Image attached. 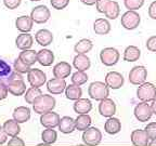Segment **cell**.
<instances>
[{"label":"cell","instance_id":"cell-1","mask_svg":"<svg viewBox=\"0 0 156 146\" xmlns=\"http://www.w3.org/2000/svg\"><path fill=\"white\" fill-rule=\"evenodd\" d=\"M2 82L8 85L9 92L14 96H20L26 92V85L24 82L23 76L17 71L11 73V75L8 76Z\"/></svg>","mask_w":156,"mask_h":146},{"label":"cell","instance_id":"cell-2","mask_svg":"<svg viewBox=\"0 0 156 146\" xmlns=\"http://www.w3.org/2000/svg\"><path fill=\"white\" fill-rule=\"evenodd\" d=\"M56 101L52 95L48 94H42L37 99L33 104V109L35 110V113L39 115H42L44 113L51 112L55 107Z\"/></svg>","mask_w":156,"mask_h":146},{"label":"cell","instance_id":"cell-3","mask_svg":"<svg viewBox=\"0 0 156 146\" xmlns=\"http://www.w3.org/2000/svg\"><path fill=\"white\" fill-rule=\"evenodd\" d=\"M88 93L91 99L95 101H102L104 99H107L110 91L106 83L101 82V81H94L88 88Z\"/></svg>","mask_w":156,"mask_h":146},{"label":"cell","instance_id":"cell-4","mask_svg":"<svg viewBox=\"0 0 156 146\" xmlns=\"http://www.w3.org/2000/svg\"><path fill=\"white\" fill-rule=\"evenodd\" d=\"M136 97L142 102H150L156 99V87L153 83L144 82L136 90Z\"/></svg>","mask_w":156,"mask_h":146},{"label":"cell","instance_id":"cell-5","mask_svg":"<svg viewBox=\"0 0 156 146\" xmlns=\"http://www.w3.org/2000/svg\"><path fill=\"white\" fill-rule=\"evenodd\" d=\"M140 22H141V17H140L139 13L133 11V10H128L126 13L122 14V19H120L122 26L128 30L136 29L139 26Z\"/></svg>","mask_w":156,"mask_h":146},{"label":"cell","instance_id":"cell-6","mask_svg":"<svg viewBox=\"0 0 156 146\" xmlns=\"http://www.w3.org/2000/svg\"><path fill=\"white\" fill-rule=\"evenodd\" d=\"M102 140V133L98 128L95 127H89L87 130L83 131V141L85 144L89 146H95L99 145Z\"/></svg>","mask_w":156,"mask_h":146},{"label":"cell","instance_id":"cell-7","mask_svg":"<svg viewBox=\"0 0 156 146\" xmlns=\"http://www.w3.org/2000/svg\"><path fill=\"white\" fill-rule=\"evenodd\" d=\"M50 16H51L50 10L46 5H37L32 10L30 13V17L36 24H44L49 21Z\"/></svg>","mask_w":156,"mask_h":146},{"label":"cell","instance_id":"cell-8","mask_svg":"<svg viewBox=\"0 0 156 146\" xmlns=\"http://www.w3.org/2000/svg\"><path fill=\"white\" fill-rule=\"evenodd\" d=\"M100 58L105 66H113L119 61V52L115 48H105L101 51Z\"/></svg>","mask_w":156,"mask_h":146},{"label":"cell","instance_id":"cell-9","mask_svg":"<svg viewBox=\"0 0 156 146\" xmlns=\"http://www.w3.org/2000/svg\"><path fill=\"white\" fill-rule=\"evenodd\" d=\"M153 110H152L151 105H149L146 102H141L134 107V116L139 121L144 122L151 119Z\"/></svg>","mask_w":156,"mask_h":146},{"label":"cell","instance_id":"cell-10","mask_svg":"<svg viewBox=\"0 0 156 146\" xmlns=\"http://www.w3.org/2000/svg\"><path fill=\"white\" fill-rule=\"evenodd\" d=\"M147 75V71L144 66H134L129 73V81L134 85L144 83Z\"/></svg>","mask_w":156,"mask_h":146},{"label":"cell","instance_id":"cell-11","mask_svg":"<svg viewBox=\"0 0 156 146\" xmlns=\"http://www.w3.org/2000/svg\"><path fill=\"white\" fill-rule=\"evenodd\" d=\"M27 80L32 87H41L46 82V74L40 69L32 68L27 74Z\"/></svg>","mask_w":156,"mask_h":146},{"label":"cell","instance_id":"cell-12","mask_svg":"<svg viewBox=\"0 0 156 146\" xmlns=\"http://www.w3.org/2000/svg\"><path fill=\"white\" fill-rule=\"evenodd\" d=\"M105 83L111 89H119L124 85V77L122 74L117 73V71H110L105 76Z\"/></svg>","mask_w":156,"mask_h":146},{"label":"cell","instance_id":"cell-13","mask_svg":"<svg viewBox=\"0 0 156 146\" xmlns=\"http://www.w3.org/2000/svg\"><path fill=\"white\" fill-rule=\"evenodd\" d=\"M47 89L52 94H61L66 89V81L65 79L61 78H52L47 82Z\"/></svg>","mask_w":156,"mask_h":146},{"label":"cell","instance_id":"cell-14","mask_svg":"<svg viewBox=\"0 0 156 146\" xmlns=\"http://www.w3.org/2000/svg\"><path fill=\"white\" fill-rule=\"evenodd\" d=\"M116 112V104L111 99H104L99 104V113L103 117H112Z\"/></svg>","mask_w":156,"mask_h":146},{"label":"cell","instance_id":"cell-15","mask_svg":"<svg viewBox=\"0 0 156 146\" xmlns=\"http://www.w3.org/2000/svg\"><path fill=\"white\" fill-rule=\"evenodd\" d=\"M40 122L46 128H52L53 129V128L58 127V123H60V116L56 113H53L52 110L51 112L44 113L40 117Z\"/></svg>","mask_w":156,"mask_h":146},{"label":"cell","instance_id":"cell-16","mask_svg":"<svg viewBox=\"0 0 156 146\" xmlns=\"http://www.w3.org/2000/svg\"><path fill=\"white\" fill-rule=\"evenodd\" d=\"M35 40L41 47H47L53 41V35L49 29H40L35 35Z\"/></svg>","mask_w":156,"mask_h":146},{"label":"cell","instance_id":"cell-17","mask_svg":"<svg viewBox=\"0 0 156 146\" xmlns=\"http://www.w3.org/2000/svg\"><path fill=\"white\" fill-rule=\"evenodd\" d=\"M149 135L145 130H134L131 133V142L134 146H149Z\"/></svg>","mask_w":156,"mask_h":146},{"label":"cell","instance_id":"cell-18","mask_svg":"<svg viewBox=\"0 0 156 146\" xmlns=\"http://www.w3.org/2000/svg\"><path fill=\"white\" fill-rule=\"evenodd\" d=\"M33 24H34L33 19L27 15H22L17 17L15 21V27L21 33H29L33 29Z\"/></svg>","mask_w":156,"mask_h":146},{"label":"cell","instance_id":"cell-19","mask_svg":"<svg viewBox=\"0 0 156 146\" xmlns=\"http://www.w3.org/2000/svg\"><path fill=\"white\" fill-rule=\"evenodd\" d=\"M34 39H33L32 35H29L28 33H22L15 39V44L20 50H28L32 48Z\"/></svg>","mask_w":156,"mask_h":146},{"label":"cell","instance_id":"cell-20","mask_svg":"<svg viewBox=\"0 0 156 146\" xmlns=\"http://www.w3.org/2000/svg\"><path fill=\"white\" fill-rule=\"evenodd\" d=\"M72 73V66L66 62H60L53 67V76L55 78H64L68 77Z\"/></svg>","mask_w":156,"mask_h":146},{"label":"cell","instance_id":"cell-21","mask_svg":"<svg viewBox=\"0 0 156 146\" xmlns=\"http://www.w3.org/2000/svg\"><path fill=\"white\" fill-rule=\"evenodd\" d=\"M37 61L42 66H50L54 62L53 52L48 49H42L37 52Z\"/></svg>","mask_w":156,"mask_h":146},{"label":"cell","instance_id":"cell-22","mask_svg":"<svg viewBox=\"0 0 156 146\" xmlns=\"http://www.w3.org/2000/svg\"><path fill=\"white\" fill-rule=\"evenodd\" d=\"M30 118V109L26 106H19L13 110V119L19 123H24Z\"/></svg>","mask_w":156,"mask_h":146},{"label":"cell","instance_id":"cell-23","mask_svg":"<svg viewBox=\"0 0 156 146\" xmlns=\"http://www.w3.org/2000/svg\"><path fill=\"white\" fill-rule=\"evenodd\" d=\"M74 67L77 69V71H86L90 68L91 62L90 58L88 57L86 54H77V55L74 57Z\"/></svg>","mask_w":156,"mask_h":146},{"label":"cell","instance_id":"cell-24","mask_svg":"<svg viewBox=\"0 0 156 146\" xmlns=\"http://www.w3.org/2000/svg\"><path fill=\"white\" fill-rule=\"evenodd\" d=\"M58 129L62 133L69 134L76 129L75 126V120L69 116H64L60 119V123H58Z\"/></svg>","mask_w":156,"mask_h":146},{"label":"cell","instance_id":"cell-25","mask_svg":"<svg viewBox=\"0 0 156 146\" xmlns=\"http://www.w3.org/2000/svg\"><path fill=\"white\" fill-rule=\"evenodd\" d=\"M93 30L97 35H107L111 32V24L106 19H98L93 23Z\"/></svg>","mask_w":156,"mask_h":146},{"label":"cell","instance_id":"cell-26","mask_svg":"<svg viewBox=\"0 0 156 146\" xmlns=\"http://www.w3.org/2000/svg\"><path fill=\"white\" fill-rule=\"evenodd\" d=\"M92 109V104H91L90 100L88 99H79V100L75 101L74 103V110L77 114H88Z\"/></svg>","mask_w":156,"mask_h":146},{"label":"cell","instance_id":"cell-27","mask_svg":"<svg viewBox=\"0 0 156 146\" xmlns=\"http://www.w3.org/2000/svg\"><path fill=\"white\" fill-rule=\"evenodd\" d=\"M104 129L108 134H116L122 130V123H120L119 119L114 118V117H110L107 121L105 122Z\"/></svg>","mask_w":156,"mask_h":146},{"label":"cell","instance_id":"cell-28","mask_svg":"<svg viewBox=\"0 0 156 146\" xmlns=\"http://www.w3.org/2000/svg\"><path fill=\"white\" fill-rule=\"evenodd\" d=\"M19 57L24 62L25 64H27L28 66L34 65L37 61V52L34 51V50H22V52L20 53Z\"/></svg>","mask_w":156,"mask_h":146},{"label":"cell","instance_id":"cell-29","mask_svg":"<svg viewBox=\"0 0 156 146\" xmlns=\"http://www.w3.org/2000/svg\"><path fill=\"white\" fill-rule=\"evenodd\" d=\"M140 55H141V51L139 48H136L134 46H129L125 50L124 60L127 62H136L139 60Z\"/></svg>","mask_w":156,"mask_h":146},{"label":"cell","instance_id":"cell-30","mask_svg":"<svg viewBox=\"0 0 156 146\" xmlns=\"http://www.w3.org/2000/svg\"><path fill=\"white\" fill-rule=\"evenodd\" d=\"M65 95L68 100L72 101H77L79 100L83 95V90L79 85H69L68 87H66L65 89Z\"/></svg>","mask_w":156,"mask_h":146},{"label":"cell","instance_id":"cell-31","mask_svg":"<svg viewBox=\"0 0 156 146\" xmlns=\"http://www.w3.org/2000/svg\"><path fill=\"white\" fill-rule=\"evenodd\" d=\"M91 124V118L88 114H81L75 119V126L78 131H85Z\"/></svg>","mask_w":156,"mask_h":146},{"label":"cell","instance_id":"cell-32","mask_svg":"<svg viewBox=\"0 0 156 146\" xmlns=\"http://www.w3.org/2000/svg\"><path fill=\"white\" fill-rule=\"evenodd\" d=\"M93 47V43L89 39H81L74 47V50L77 54H86L89 51H91V49Z\"/></svg>","mask_w":156,"mask_h":146},{"label":"cell","instance_id":"cell-33","mask_svg":"<svg viewBox=\"0 0 156 146\" xmlns=\"http://www.w3.org/2000/svg\"><path fill=\"white\" fill-rule=\"evenodd\" d=\"M119 13H120L119 5H118L116 1L111 0L110 2H108V5H107L106 10H105V12H104L105 16L110 19H116L117 17H118V15H119Z\"/></svg>","mask_w":156,"mask_h":146},{"label":"cell","instance_id":"cell-34","mask_svg":"<svg viewBox=\"0 0 156 146\" xmlns=\"http://www.w3.org/2000/svg\"><path fill=\"white\" fill-rule=\"evenodd\" d=\"M2 127L3 129L5 130V132L8 133V135L10 136H16L21 132V128H20L19 122L15 121L14 119L7 120Z\"/></svg>","mask_w":156,"mask_h":146},{"label":"cell","instance_id":"cell-35","mask_svg":"<svg viewBox=\"0 0 156 146\" xmlns=\"http://www.w3.org/2000/svg\"><path fill=\"white\" fill-rule=\"evenodd\" d=\"M40 95H42L41 90L37 87H32V88H29L28 90H26V93H25L24 96H25L26 103H28V104H34V102L40 96Z\"/></svg>","mask_w":156,"mask_h":146},{"label":"cell","instance_id":"cell-36","mask_svg":"<svg viewBox=\"0 0 156 146\" xmlns=\"http://www.w3.org/2000/svg\"><path fill=\"white\" fill-rule=\"evenodd\" d=\"M41 139L44 141V143L48 144V145L49 144H53L58 139V133L52 128H47L41 133Z\"/></svg>","mask_w":156,"mask_h":146},{"label":"cell","instance_id":"cell-37","mask_svg":"<svg viewBox=\"0 0 156 146\" xmlns=\"http://www.w3.org/2000/svg\"><path fill=\"white\" fill-rule=\"evenodd\" d=\"M87 80H88V76L85 71H77L72 76V82H73V85H79V87H80L81 85H83V83L87 82Z\"/></svg>","mask_w":156,"mask_h":146},{"label":"cell","instance_id":"cell-38","mask_svg":"<svg viewBox=\"0 0 156 146\" xmlns=\"http://www.w3.org/2000/svg\"><path fill=\"white\" fill-rule=\"evenodd\" d=\"M13 66H14L15 71H17V73H20V74H28V71L32 69L30 66H28L27 64H25L20 57L15 60Z\"/></svg>","mask_w":156,"mask_h":146},{"label":"cell","instance_id":"cell-39","mask_svg":"<svg viewBox=\"0 0 156 146\" xmlns=\"http://www.w3.org/2000/svg\"><path fill=\"white\" fill-rule=\"evenodd\" d=\"M11 67L3 60H0V81H3L8 76L11 75Z\"/></svg>","mask_w":156,"mask_h":146},{"label":"cell","instance_id":"cell-40","mask_svg":"<svg viewBox=\"0 0 156 146\" xmlns=\"http://www.w3.org/2000/svg\"><path fill=\"white\" fill-rule=\"evenodd\" d=\"M124 3H125V7L128 10L136 11V10L143 7L144 0H124Z\"/></svg>","mask_w":156,"mask_h":146},{"label":"cell","instance_id":"cell-41","mask_svg":"<svg viewBox=\"0 0 156 146\" xmlns=\"http://www.w3.org/2000/svg\"><path fill=\"white\" fill-rule=\"evenodd\" d=\"M144 130H145V132L147 133V135H149L150 140H152V141L156 140V122H151V123H149L145 127Z\"/></svg>","mask_w":156,"mask_h":146},{"label":"cell","instance_id":"cell-42","mask_svg":"<svg viewBox=\"0 0 156 146\" xmlns=\"http://www.w3.org/2000/svg\"><path fill=\"white\" fill-rule=\"evenodd\" d=\"M50 3H51L52 8L56 10H63L69 3V0H50Z\"/></svg>","mask_w":156,"mask_h":146},{"label":"cell","instance_id":"cell-43","mask_svg":"<svg viewBox=\"0 0 156 146\" xmlns=\"http://www.w3.org/2000/svg\"><path fill=\"white\" fill-rule=\"evenodd\" d=\"M22 0H3V5L9 10H14L20 7Z\"/></svg>","mask_w":156,"mask_h":146},{"label":"cell","instance_id":"cell-44","mask_svg":"<svg viewBox=\"0 0 156 146\" xmlns=\"http://www.w3.org/2000/svg\"><path fill=\"white\" fill-rule=\"evenodd\" d=\"M111 0H98L97 3H95V7H97L98 12L100 13H104L105 10H106V7L108 5Z\"/></svg>","mask_w":156,"mask_h":146},{"label":"cell","instance_id":"cell-45","mask_svg":"<svg viewBox=\"0 0 156 146\" xmlns=\"http://www.w3.org/2000/svg\"><path fill=\"white\" fill-rule=\"evenodd\" d=\"M146 48L152 52H156V36H152L146 41Z\"/></svg>","mask_w":156,"mask_h":146},{"label":"cell","instance_id":"cell-46","mask_svg":"<svg viewBox=\"0 0 156 146\" xmlns=\"http://www.w3.org/2000/svg\"><path fill=\"white\" fill-rule=\"evenodd\" d=\"M8 93H9L8 85L2 81H0V101L5 100V97L8 96Z\"/></svg>","mask_w":156,"mask_h":146},{"label":"cell","instance_id":"cell-47","mask_svg":"<svg viewBox=\"0 0 156 146\" xmlns=\"http://www.w3.org/2000/svg\"><path fill=\"white\" fill-rule=\"evenodd\" d=\"M8 145L9 146H24L25 143L22 139L17 137V135H16V136H12V139L9 141Z\"/></svg>","mask_w":156,"mask_h":146},{"label":"cell","instance_id":"cell-48","mask_svg":"<svg viewBox=\"0 0 156 146\" xmlns=\"http://www.w3.org/2000/svg\"><path fill=\"white\" fill-rule=\"evenodd\" d=\"M149 15H150V17H151V19H156V0L154 1V2H152L151 5H150Z\"/></svg>","mask_w":156,"mask_h":146},{"label":"cell","instance_id":"cell-49","mask_svg":"<svg viewBox=\"0 0 156 146\" xmlns=\"http://www.w3.org/2000/svg\"><path fill=\"white\" fill-rule=\"evenodd\" d=\"M7 139H8V133L3 129V127H0V145L5 144L7 142Z\"/></svg>","mask_w":156,"mask_h":146},{"label":"cell","instance_id":"cell-50","mask_svg":"<svg viewBox=\"0 0 156 146\" xmlns=\"http://www.w3.org/2000/svg\"><path fill=\"white\" fill-rule=\"evenodd\" d=\"M80 1L86 5H93L97 3L98 0H80Z\"/></svg>","mask_w":156,"mask_h":146},{"label":"cell","instance_id":"cell-51","mask_svg":"<svg viewBox=\"0 0 156 146\" xmlns=\"http://www.w3.org/2000/svg\"><path fill=\"white\" fill-rule=\"evenodd\" d=\"M151 107H152V110H153V114L156 115V99H155V100L152 101Z\"/></svg>","mask_w":156,"mask_h":146},{"label":"cell","instance_id":"cell-52","mask_svg":"<svg viewBox=\"0 0 156 146\" xmlns=\"http://www.w3.org/2000/svg\"><path fill=\"white\" fill-rule=\"evenodd\" d=\"M155 145H156V140H154L151 143H149V146H155Z\"/></svg>","mask_w":156,"mask_h":146},{"label":"cell","instance_id":"cell-53","mask_svg":"<svg viewBox=\"0 0 156 146\" xmlns=\"http://www.w3.org/2000/svg\"><path fill=\"white\" fill-rule=\"evenodd\" d=\"M30 1H40V0H30Z\"/></svg>","mask_w":156,"mask_h":146}]
</instances>
